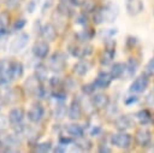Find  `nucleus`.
<instances>
[{
    "mask_svg": "<svg viewBox=\"0 0 154 153\" xmlns=\"http://www.w3.org/2000/svg\"><path fill=\"white\" fill-rule=\"evenodd\" d=\"M66 66V54L63 52L53 53L48 59V67L53 72H61Z\"/></svg>",
    "mask_w": 154,
    "mask_h": 153,
    "instance_id": "nucleus-1",
    "label": "nucleus"
},
{
    "mask_svg": "<svg viewBox=\"0 0 154 153\" xmlns=\"http://www.w3.org/2000/svg\"><path fill=\"white\" fill-rule=\"evenodd\" d=\"M131 142H132V137L130 134L125 133V131H119L117 134H113L111 136V143L118 148H122V149H128L130 148L131 146Z\"/></svg>",
    "mask_w": 154,
    "mask_h": 153,
    "instance_id": "nucleus-2",
    "label": "nucleus"
},
{
    "mask_svg": "<svg viewBox=\"0 0 154 153\" xmlns=\"http://www.w3.org/2000/svg\"><path fill=\"white\" fill-rule=\"evenodd\" d=\"M100 12L102 14V19L103 22H107V23H113L118 14H119V7L113 4V2H108L103 7L100 8Z\"/></svg>",
    "mask_w": 154,
    "mask_h": 153,
    "instance_id": "nucleus-3",
    "label": "nucleus"
},
{
    "mask_svg": "<svg viewBox=\"0 0 154 153\" xmlns=\"http://www.w3.org/2000/svg\"><path fill=\"white\" fill-rule=\"evenodd\" d=\"M12 80V63L7 59H0V84H8Z\"/></svg>",
    "mask_w": 154,
    "mask_h": 153,
    "instance_id": "nucleus-4",
    "label": "nucleus"
},
{
    "mask_svg": "<svg viewBox=\"0 0 154 153\" xmlns=\"http://www.w3.org/2000/svg\"><path fill=\"white\" fill-rule=\"evenodd\" d=\"M28 42H29V35L26 33L18 34L14 37V40H12V42L10 45V52L11 53H19V52H22L25 48V46L28 45Z\"/></svg>",
    "mask_w": 154,
    "mask_h": 153,
    "instance_id": "nucleus-5",
    "label": "nucleus"
},
{
    "mask_svg": "<svg viewBox=\"0 0 154 153\" xmlns=\"http://www.w3.org/2000/svg\"><path fill=\"white\" fill-rule=\"evenodd\" d=\"M148 84H149L148 77H147L146 75H140V76L136 77V78L132 81V83L130 84L129 92H130V93H136V94H137V93H142L143 90L147 89Z\"/></svg>",
    "mask_w": 154,
    "mask_h": 153,
    "instance_id": "nucleus-6",
    "label": "nucleus"
},
{
    "mask_svg": "<svg viewBox=\"0 0 154 153\" xmlns=\"http://www.w3.org/2000/svg\"><path fill=\"white\" fill-rule=\"evenodd\" d=\"M28 119L32 123H38L45 114V108L40 102H35L31 105V107L28 111Z\"/></svg>",
    "mask_w": 154,
    "mask_h": 153,
    "instance_id": "nucleus-7",
    "label": "nucleus"
},
{
    "mask_svg": "<svg viewBox=\"0 0 154 153\" xmlns=\"http://www.w3.org/2000/svg\"><path fill=\"white\" fill-rule=\"evenodd\" d=\"M31 52L35 58L45 59L49 53V45L47 43V41H36L31 48Z\"/></svg>",
    "mask_w": 154,
    "mask_h": 153,
    "instance_id": "nucleus-8",
    "label": "nucleus"
},
{
    "mask_svg": "<svg viewBox=\"0 0 154 153\" xmlns=\"http://www.w3.org/2000/svg\"><path fill=\"white\" fill-rule=\"evenodd\" d=\"M135 141L140 147H148L152 141V134L148 129L141 128L135 133Z\"/></svg>",
    "mask_w": 154,
    "mask_h": 153,
    "instance_id": "nucleus-9",
    "label": "nucleus"
},
{
    "mask_svg": "<svg viewBox=\"0 0 154 153\" xmlns=\"http://www.w3.org/2000/svg\"><path fill=\"white\" fill-rule=\"evenodd\" d=\"M69 52L76 57V58H85L88 55H90L93 53V46L91 45H83V46H70L69 47Z\"/></svg>",
    "mask_w": 154,
    "mask_h": 153,
    "instance_id": "nucleus-10",
    "label": "nucleus"
},
{
    "mask_svg": "<svg viewBox=\"0 0 154 153\" xmlns=\"http://www.w3.org/2000/svg\"><path fill=\"white\" fill-rule=\"evenodd\" d=\"M113 77L111 75V72H105V71H101L97 73L96 78H95V84L99 89H106L109 87L111 82H112Z\"/></svg>",
    "mask_w": 154,
    "mask_h": 153,
    "instance_id": "nucleus-11",
    "label": "nucleus"
},
{
    "mask_svg": "<svg viewBox=\"0 0 154 153\" xmlns=\"http://www.w3.org/2000/svg\"><path fill=\"white\" fill-rule=\"evenodd\" d=\"M41 35L42 37L46 40V41H54L57 39V28L52 24V23H46L45 25H42V29H41Z\"/></svg>",
    "mask_w": 154,
    "mask_h": 153,
    "instance_id": "nucleus-12",
    "label": "nucleus"
},
{
    "mask_svg": "<svg viewBox=\"0 0 154 153\" xmlns=\"http://www.w3.org/2000/svg\"><path fill=\"white\" fill-rule=\"evenodd\" d=\"M91 101H93L95 108L103 110V108H107V106L109 104V98H108V95H106L103 93H95V94H93Z\"/></svg>",
    "mask_w": 154,
    "mask_h": 153,
    "instance_id": "nucleus-13",
    "label": "nucleus"
},
{
    "mask_svg": "<svg viewBox=\"0 0 154 153\" xmlns=\"http://www.w3.org/2000/svg\"><path fill=\"white\" fill-rule=\"evenodd\" d=\"M67 117L71 120H77L82 117V106H81L79 100H73L70 104L69 110H67Z\"/></svg>",
    "mask_w": 154,
    "mask_h": 153,
    "instance_id": "nucleus-14",
    "label": "nucleus"
},
{
    "mask_svg": "<svg viewBox=\"0 0 154 153\" xmlns=\"http://www.w3.org/2000/svg\"><path fill=\"white\" fill-rule=\"evenodd\" d=\"M134 122L129 116H119L114 120V126L118 131H125L130 128H132Z\"/></svg>",
    "mask_w": 154,
    "mask_h": 153,
    "instance_id": "nucleus-15",
    "label": "nucleus"
},
{
    "mask_svg": "<svg viewBox=\"0 0 154 153\" xmlns=\"http://www.w3.org/2000/svg\"><path fill=\"white\" fill-rule=\"evenodd\" d=\"M24 116H25V111L22 107H14L8 112V120L13 125L20 124L24 119Z\"/></svg>",
    "mask_w": 154,
    "mask_h": 153,
    "instance_id": "nucleus-16",
    "label": "nucleus"
},
{
    "mask_svg": "<svg viewBox=\"0 0 154 153\" xmlns=\"http://www.w3.org/2000/svg\"><path fill=\"white\" fill-rule=\"evenodd\" d=\"M144 8V5L141 0H126V11L130 16H136L141 13Z\"/></svg>",
    "mask_w": 154,
    "mask_h": 153,
    "instance_id": "nucleus-17",
    "label": "nucleus"
},
{
    "mask_svg": "<svg viewBox=\"0 0 154 153\" xmlns=\"http://www.w3.org/2000/svg\"><path fill=\"white\" fill-rule=\"evenodd\" d=\"M90 63L88 60H79L73 65V72L78 76H85L90 70Z\"/></svg>",
    "mask_w": 154,
    "mask_h": 153,
    "instance_id": "nucleus-18",
    "label": "nucleus"
},
{
    "mask_svg": "<svg viewBox=\"0 0 154 153\" xmlns=\"http://www.w3.org/2000/svg\"><path fill=\"white\" fill-rule=\"evenodd\" d=\"M67 110H69V107L64 104V101L58 102L57 106H55L54 110H53V118H54L55 120H61V119H64V118L66 117V114H67Z\"/></svg>",
    "mask_w": 154,
    "mask_h": 153,
    "instance_id": "nucleus-19",
    "label": "nucleus"
},
{
    "mask_svg": "<svg viewBox=\"0 0 154 153\" xmlns=\"http://www.w3.org/2000/svg\"><path fill=\"white\" fill-rule=\"evenodd\" d=\"M75 146L77 151H90L93 148V143L89 139L84 137L83 135L79 137H76L75 140Z\"/></svg>",
    "mask_w": 154,
    "mask_h": 153,
    "instance_id": "nucleus-20",
    "label": "nucleus"
},
{
    "mask_svg": "<svg viewBox=\"0 0 154 153\" xmlns=\"http://www.w3.org/2000/svg\"><path fill=\"white\" fill-rule=\"evenodd\" d=\"M40 84H41V82L36 78V76H31V77H29V78L25 81L24 88H25V90H26L29 94H34V95H35V93H36V90L38 89Z\"/></svg>",
    "mask_w": 154,
    "mask_h": 153,
    "instance_id": "nucleus-21",
    "label": "nucleus"
},
{
    "mask_svg": "<svg viewBox=\"0 0 154 153\" xmlns=\"http://www.w3.org/2000/svg\"><path fill=\"white\" fill-rule=\"evenodd\" d=\"M34 71H35L36 78H37L41 83L45 82V81H47V78H48V69H47V66H46L45 64H42V63L36 64Z\"/></svg>",
    "mask_w": 154,
    "mask_h": 153,
    "instance_id": "nucleus-22",
    "label": "nucleus"
},
{
    "mask_svg": "<svg viewBox=\"0 0 154 153\" xmlns=\"http://www.w3.org/2000/svg\"><path fill=\"white\" fill-rule=\"evenodd\" d=\"M65 130L67 131L69 135H71L72 137H79L84 134V130L83 128L79 125V124H76V123H70L67 125H65Z\"/></svg>",
    "mask_w": 154,
    "mask_h": 153,
    "instance_id": "nucleus-23",
    "label": "nucleus"
},
{
    "mask_svg": "<svg viewBox=\"0 0 154 153\" xmlns=\"http://www.w3.org/2000/svg\"><path fill=\"white\" fill-rule=\"evenodd\" d=\"M111 75L113 77V80H119L123 77V75L125 73V64L123 63H114L111 67Z\"/></svg>",
    "mask_w": 154,
    "mask_h": 153,
    "instance_id": "nucleus-24",
    "label": "nucleus"
},
{
    "mask_svg": "<svg viewBox=\"0 0 154 153\" xmlns=\"http://www.w3.org/2000/svg\"><path fill=\"white\" fill-rule=\"evenodd\" d=\"M57 12L60 14V16H64L65 18H69L73 14V11H72V6L69 5L65 0H63V2H60L58 6H57Z\"/></svg>",
    "mask_w": 154,
    "mask_h": 153,
    "instance_id": "nucleus-25",
    "label": "nucleus"
},
{
    "mask_svg": "<svg viewBox=\"0 0 154 153\" xmlns=\"http://www.w3.org/2000/svg\"><path fill=\"white\" fill-rule=\"evenodd\" d=\"M138 69V61L135 58H129L128 61L125 63V72L128 77H132Z\"/></svg>",
    "mask_w": 154,
    "mask_h": 153,
    "instance_id": "nucleus-26",
    "label": "nucleus"
},
{
    "mask_svg": "<svg viewBox=\"0 0 154 153\" xmlns=\"http://www.w3.org/2000/svg\"><path fill=\"white\" fill-rule=\"evenodd\" d=\"M135 117H136V119L138 120V123L140 124H142V125H146V124H148V123H150V120H152V114H150V112L148 111V110H140L136 114H135Z\"/></svg>",
    "mask_w": 154,
    "mask_h": 153,
    "instance_id": "nucleus-27",
    "label": "nucleus"
},
{
    "mask_svg": "<svg viewBox=\"0 0 154 153\" xmlns=\"http://www.w3.org/2000/svg\"><path fill=\"white\" fill-rule=\"evenodd\" d=\"M114 54H116V49H108V48H105L101 53V57H100V63L101 65H108L113 58H114Z\"/></svg>",
    "mask_w": 154,
    "mask_h": 153,
    "instance_id": "nucleus-28",
    "label": "nucleus"
},
{
    "mask_svg": "<svg viewBox=\"0 0 154 153\" xmlns=\"http://www.w3.org/2000/svg\"><path fill=\"white\" fill-rule=\"evenodd\" d=\"M79 6L82 8V12L93 13L96 10V0H82Z\"/></svg>",
    "mask_w": 154,
    "mask_h": 153,
    "instance_id": "nucleus-29",
    "label": "nucleus"
},
{
    "mask_svg": "<svg viewBox=\"0 0 154 153\" xmlns=\"http://www.w3.org/2000/svg\"><path fill=\"white\" fill-rule=\"evenodd\" d=\"M24 73V66L20 61H13L12 63V75H13V80L16 78H20Z\"/></svg>",
    "mask_w": 154,
    "mask_h": 153,
    "instance_id": "nucleus-30",
    "label": "nucleus"
},
{
    "mask_svg": "<svg viewBox=\"0 0 154 153\" xmlns=\"http://www.w3.org/2000/svg\"><path fill=\"white\" fill-rule=\"evenodd\" d=\"M94 36V31L91 28H87V30H82L81 33L77 34V39L81 41V42H85V41H89L91 37Z\"/></svg>",
    "mask_w": 154,
    "mask_h": 153,
    "instance_id": "nucleus-31",
    "label": "nucleus"
},
{
    "mask_svg": "<svg viewBox=\"0 0 154 153\" xmlns=\"http://www.w3.org/2000/svg\"><path fill=\"white\" fill-rule=\"evenodd\" d=\"M35 151L40 152V153H47L52 149V142L51 141H45V142H40L35 145Z\"/></svg>",
    "mask_w": 154,
    "mask_h": 153,
    "instance_id": "nucleus-32",
    "label": "nucleus"
},
{
    "mask_svg": "<svg viewBox=\"0 0 154 153\" xmlns=\"http://www.w3.org/2000/svg\"><path fill=\"white\" fill-rule=\"evenodd\" d=\"M4 99H5V102H6V104H13V102L17 101V99H18V94L16 93L14 89H10V90L6 92Z\"/></svg>",
    "mask_w": 154,
    "mask_h": 153,
    "instance_id": "nucleus-33",
    "label": "nucleus"
},
{
    "mask_svg": "<svg viewBox=\"0 0 154 153\" xmlns=\"http://www.w3.org/2000/svg\"><path fill=\"white\" fill-rule=\"evenodd\" d=\"M81 89H82V92H83L84 95H93L95 93V90L97 89V87H96L95 82H91V83H87V84L82 86Z\"/></svg>",
    "mask_w": 154,
    "mask_h": 153,
    "instance_id": "nucleus-34",
    "label": "nucleus"
},
{
    "mask_svg": "<svg viewBox=\"0 0 154 153\" xmlns=\"http://www.w3.org/2000/svg\"><path fill=\"white\" fill-rule=\"evenodd\" d=\"M10 23V13L8 11H1L0 12V28L7 29Z\"/></svg>",
    "mask_w": 154,
    "mask_h": 153,
    "instance_id": "nucleus-35",
    "label": "nucleus"
},
{
    "mask_svg": "<svg viewBox=\"0 0 154 153\" xmlns=\"http://www.w3.org/2000/svg\"><path fill=\"white\" fill-rule=\"evenodd\" d=\"M64 86H65V90H71V92H73V90L77 88L78 83H77V81H76L75 78H72V77H67V78L65 80Z\"/></svg>",
    "mask_w": 154,
    "mask_h": 153,
    "instance_id": "nucleus-36",
    "label": "nucleus"
},
{
    "mask_svg": "<svg viewBox=\"0 0 154 153\" xmlns=\"http://www.w3.org/2000/svg\"><path fill=\"white\" fill-rule=\"evenodd\" d=\"M52 98H54L58 102H61L66 99V93H65V90H58V92L52 94Z\"/></svg>",
    "mask_w": 154,
    "mask_h": 153,
    "instance_id": "nucleus-37",
    "label": "nucleus"
},
{
    "mask_svg": "<svg viewBox=\"0 0 154 153\" xmlns=\"http://www.w3.org/2000/svg\"><path fill=\"white\" fill-rule=\"evenodd\" d=\"M75 23H76V24H79V25H87V23H88V18H87L85 13H84V12L79 13V14L76 17Z\"/></svg>",
    "mask_w": 154,
    "mask_h": 153,
    "instance_id": "nucleus-38",
    "label": "nucleus"
},
{
    "mask_svg": "<svg viewBox=\"0 0 154 153\" xmlns=\"http://www.w3.org/2000/svg\"><path fill=\"white\" fill-rule=\"evenodd\" d=\"M8 118L4 114H0V131H4L8 128Z\"/></svg>",
    "mask_w": 154,
    "mask_h": 153,
    "instance_id": "nucleus-39",
    "label": "nucleus"
},
{
    "mask_svg": "<svg viewBox=\"0 0 154 153\" xmlns=\"http://www.w3.org/2000/svg\"><path fill=\"white\" fill-rule=\"evenodd\" d=\"M26 24V20L24 18H20V19H17L13 24V30H22Z\"/></svg>",
    "mask_w": 154,
    "mask_h": 153,
    "instance_id": "nucleus-40",
    "label": "nucleus"
},
{
    "mask_svg": "<svg viewBox=\"0 0 154 153\" xmlns=\"http://www.w3.org/2000/svg\"><path fill=\"white\" fill-rule=\"evenodd\" d=\"M137 101H138V96H137V95H130V96H126V98L124 99V104H125L126 106L134 105V104H136Z\"/></svg>",
    "mask_w": 154,
    "mask_h": 153,
    "instance_id": "nucleus-41",
    "label": "nucleus"
},
{
    "mask_svg": "<svg viewBox=\"0 0 154 153\" xmlns=\"http://www.w3.org/2000/svg\"><path fill=\"white\" fill-rule=\"evenodd\" d=\"M146 72L148 75L154 76V57L147 63V65H146Z\"/></svg>",
    "mask_w": 154,
    "mask_h": 153,
    "instance_id": "nucleus-42",
    "label": "nucleus"
},
{
    "mask_svg": "<svg viewBox=\"0 0 154 153\" xmlns=\"http://www.w3.org/2000/svg\"><path fill=\"white\" fill-rule=\"evenodd\" d=\"M20 2H22V0H7L5 4L8 8H16L20 5Z\"/></svg>",
    "mask_w": 154,
    "mask_h": 153,
    "instance_id": "nucleus-43",
    "label": "nucleus"
},
{
    "mask_svg": "<svg viewBox=\"0 0 154 153\" xmlns=\"http://www.w3.org/2000/svg\"><path fill=\"white\" fill-rule=\"evenodd\" d=\"M146 102H147L149 106L154 107V90L149 92V93L146 95Z\"/></svg>",
    "mask_w": 154,
    "mask_h": 153,
    "instance_id": "nucleus-44",
    "label": "nucleus"
},
{
    "mask_svg": "<svg viewBox=\"0 0 154 153\" xmlns=\"http://www.w3.org/2000/svg\"><path fill=\"white\" fill-rule=\"evenodd\" d=\"M49 86H51V87H53V88L59 87V86H60V78H59V77H57V76L51 77V78H49Z\"/></svg>",
    "mask_w": 154,
    "mask_h": 153,
    "instance_id": "nucleus-45",
    "label": "nucleus"
},
{
    "mask_svg": "<svg viewBox=\"0 0 154 153\" xmlns=\"http://www.w3.org/2000/svg\"><path fill=\"white\" fill-rule=\"evenodd\" d=\"M137 43V39L134 37V36H128V40H126V46L129 48H134Z\"/></svg>",
    "mask_w": 154,
    "mask_h": 153,
    "instance_id": "nucleus-46",
    "label": "nucleus"
},
{
    "mask_svg": "<svg viewBox=\"0 0 154 153\" xmlns=\"http://www.w3.org/2000/svg\"><path fill=\"white\" fill-rule=\"evenodd\" d=\"M35 8H36V2H35V0H30V1L28 2V5H26V11H28L29 13H32V12L35 11Z\"/></svg>",
    "mask_w": 154,
    "mask_h": 153,
    "instance_id": "nucleus-47",
    "label": "nucleus"
},
{
    "mask_svg": "<svg viewBox=\"0 0 154 153\" xmlns=\"http://www.w3.org/2000/svg\"><path fill=\"white\" fill-rule=\"evenodd\" d=\"M117 29L114 28V29H106L105 31H102L101 33V35H105V37H111V36H113L114 34H117Z\"/></svg>",
    "mask_w": 154,
    "mask_h": 153,
    "instance_id": "nucleus-48",
    "label": "nucleus"
},
{
    "mask_svg": "<svg viewBox=\"0 0 154 153\" xmlns=\"http://www.w3.org/2000/svg\"><path fill=\"white\" fill-rule=\"evenodd\" d=\"M100 133H101V126H99V125H94L90 129V135L91 136H97V135H100Z\"/></svg>",
    "mask_w": 154,
    "mask_h": 153,
    "instance_id": "nucleus-49",
    "label": "nucleus"
},
{
    "mask_svg": "<svg viewBox=\"0 0 154 153\" xmlns=\"http://www.w3.org/2000/svg\"><path fill=\"white\" fill-rule=\"evenodd\" d=\"M71 142H72V139H71V137H65V136H60V137H59V143H63V145L67 146V145H70Z\"/></svg>",
    "mask_w": 154,
    "mask_h": 153,
    "instance_id": "nucleus-50",
    "label": "nucleus"
},
{
    "mask_svg": "<svg viewBox=\"0 0 154 153\" xmlns=\"http://www.w3.org/2000/svg\"><path fill=\"white\" fill-rule=\"evenodd\" d=\"M66 147H67V146H65V145H63V143H58V146L54 148V152H58V153L66 152Z\"/></svg>",
    "mask_w": 154,
    "mask_h": 153,
    "instance_id": "nucleus-51",
    "label": "nucleus"
},
{
    "mask_svg": "<svg viewBox=\"0 0 154 153\" xmlns=\"http://www.w3.org/2000/svg\"><path fill=\"white\" fill-rule=\"evenodd\" d=\"M99 152H106V153H109V152H112V149L108 148V147H106V145H101V146H99Z\"/></svg>",
    "mask_w": 154,
    "mask_h": 153,
    "instance_id": "nucleus-52",
    "label": "nucleus"
},
{
    "mask_svg": "<svg viewBox=\"0 0 154 153\" xmlns=\"http://www.w3.org/2000/svg\"><path fill=\"white\" fill-rule=\"evenodd\" d=\"M5 146H4V142H2V140H1V137H0V151L4 148Z\"/></svg>",
    "mask_w": 154,
    "mask_h": 153,
    "instance_id": "nucleus-53",
    "label": "nucleus"
},
{
    "mask_svg": "<svg viewBox=\"0 0 154 153\" xmlns=\"http://www.w3.org/2000/svg\"><path fill=\"white\" fill-rule=\"evenodd\" d=\"M0 1H2V2H6V1H7V0H0Z\"/></svg>",
    "mask_w": 154,
    "mask_h": 153,
    "instance_id": "nucleus-54",
    "label": "nucleus"
},
{
    "mask_svg": "<svg viewBox=\"0 0 154 153\" xmlns=\"http://www.w3.org/2000/svg\"><path fill=\"white\" fill-rule=\"evenodd\" d=\"M153 149H154V143H153Z\"/></svg>",
    "mask_w": 154,
    "mask_h": 153,
    "instance_id": "nucleus-55",
    "label": "nucleus"
}]
</instances>
